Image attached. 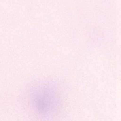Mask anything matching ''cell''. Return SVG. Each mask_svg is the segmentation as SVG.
Returning a JSON list of instances; mask_svg holds the SVG:
<instances>
[{
    "instance_id": "1",
    "label": "cell",
    "mask_w": 121,
    "mask_h": 121,
    "mask_svg": "<svg viewBox=\"0 0 121 121\" xmlns=\"http://www.w3.org/2000/svg\"><path fill=\"white\" fill-rule=\"evenodd\" d=\"M32 103L39 112L44 115L52 113L57 107L59 97L52 86H43L36 89L32 97Z\"/></svg>"
}]
</instances>
